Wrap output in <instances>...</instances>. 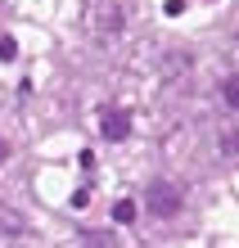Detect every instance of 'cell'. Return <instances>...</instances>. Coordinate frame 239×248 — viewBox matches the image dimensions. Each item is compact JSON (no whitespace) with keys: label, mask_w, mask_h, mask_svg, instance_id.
<instances>
[{"label":"cell","mask_w":239,"mask_h":248,"mask_svg":"<svg viewBox=\"0 0 239 248\" xmlns=\"http://www.w3.org/2000/svg\"><path fill=\"white\" fill-rule=\"evenodd\" d=\"M221 149H226V154H239V131H226V136H221Z\"/></svg>","instance_id":"7"},{"label":"cell","mask_w":239,"mask_h":248,"mask_svg":"<svg viewBox=\"0 0 239 248\" xmlns=\"http://www.w3.org/2000/svg\"><path fill=\"white\" fill-rule=\"evenodd\" d=\"M221 95H226V104H230V108H239V72H235V77H226Z\"/></svg>","instance_id":"5"},{"label":"cell","mask_w":239,"mask_h":248,"mask_svg":"<svg viewBox=\"0 0 239 248\" xmlns=\"http://www.w3.org/2000/svg\"><path fill=\"white\" fill-rule=\"evenodd\" d=\"M104 140H127L131 136V113L127 108H104Z\"/></svg>","instance_id":"2"},{"label":"cell","mask_w":239,"mask_h":248,"mask_svg":"<svg viewBox=\"0 0 239 248\" xmlns=\"http://www.w3.org/2000/svg\"><path fill=\"white\" fill-rule=\"evenodd\" d=\"M86 248H117V239L109 230H91V235H86Z\"/></svg>","instance_id":"4"},{"label":"cell","mask_w":239,"mask_h":248,"mask_svg":"<svg viewBox=\"0 0 239 248\" xmlns=\"http://www.w3.org/2000/svg\"><path fill=\"white\" fill-rule=\"evenodd\" d=\"M0 59H5V63H14V59H18V41H14V36H5V41H0Z\"/></svg>","instance_id":"6"},{"label":"cell","mask_w":239,"mask_h":248,"mask_svg":"<svg viewBox=\"0 0 239 248\" xmlns=\"http://www.w3.org/2000/svg\"><path fill=\"white\" fill-rule=\"evenodd\" d=\"M113 221L117 226H131V221H136V203H131V199H117L113 203Z\"/></svg>","instance_id":"3"},{"label":"cell","mask_w":239,"mask_h":248,"mask_svg":"<svg viewBox=\"0 0 239 248\" xmlns=\"http://www.w3.org/2000/svg\"><path fill=\"white\" fill-rule=\"evenodd\" d=\"M144 208L158 217V221H167V217L181 212V185H172V181H154L144 189Z\"/></svg>","instance_id":"1"},{"label":"cell","mask_w":239,"mask_h":248,"mask_svg":"<svg viewBox=\"0 0 239 248\" xmlns=\"http://www.w3.org/2000/svg\"><path fill=\"white\" fill-rule=\"evenodd\" d=\"M5 158H9V140L0 136V163H5Z\"/></svg>","instance_id":"8"}]
</instances>
